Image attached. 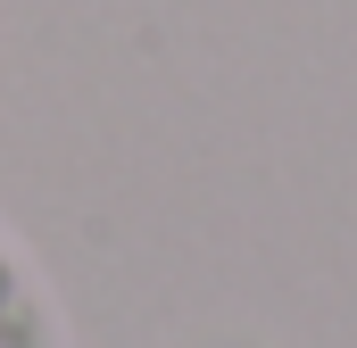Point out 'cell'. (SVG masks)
I'll list each match as a JSON object with an SVG mask.
<instances>
[{
	"label": "cell",
	"mask_w": 357,
	"mask_h": 348,
	"mask_svg": "<svg viewBox=\"0 0 357 348\" xmlns=\"http://www.w3.org/2000/svg\"><path fill=\"white\" fill-rule=\"evenodd\" d=\"M0 348H67V324H59L42 274L25 265L8 232H0Z\"/></svg>",
	"instance_id": "cell-1"
}]
</instances>
